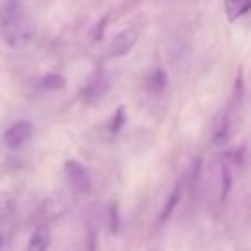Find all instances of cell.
Returning <instances> with one entry per match:
<instances>
[{
  "mask_svg": "<svg viewBox=\"0 0 251 251\" xmlns=\"http://www.w3.org/2000/svg\"><path fill=\"white\" fill-rule=\"evenodd\" d=\"M0 29L11 49H26L35 40V26L23 0H5L0 9Z\"/></svg>",
  "mask_w": 251,
  "mask_h": 251,
  "instance_id": "obj_1",
  "label": "cell"
},
{
  "mask_svg": "<svg viewBox=\"0 0 251 251\" xmlns=\"http://www.w3.org/2000/svg\"><path fill=\"white\" fill-rule=\"evenodd\" d=\"M64 174H66L67 184L74 193L84 195V193L90 191V174H88V169L81 162L67 160L66 165H64Z\"/></svg>",
  "mask_w": 251,
  "mask_h": 251,
  "instance_id": "obj_2",
  "label": "cell"
},
{
  "mask_svg": "<svg viewBox=\"0 0 251 251\" xmlns=\"http://www.w3.org/2000/svg\"><path fill=\"white\" fill-rule=\"evenodd\" d=\"M33 136V124L29 121H18L4 134V145L11 150L21 148Z\"/></svg>",
  "mask_w": 251,
  "mask_h": 251,
  "instance_id": "obj_3",
  "label": "cell"
},
{
  "mask_svg": "<svg viewBox=\"0 0 251 251\" xmlns=\"http://www.w3.org/2000/svg\"><path fill=\"white\" fill-rule=\"evenodd\" d=\"M138 42V31L133 28H127V29H122L110 43V57H124L134 49Z\"/></svg>",
  "mask_w": 251,
  "mask_h": 251,
  "instance_id": "obj_4",
  "label": "cell"
},
{
  "mask_svg": "<svg viewBox=\"0 0 251 251\" xmlns=\"http://www.w3.org/2000/svg\"><path fill=\"white\" fill-rule=\"evenodd\" d=\"M50 241H52V232L47 224H40L35 229V232L29 237V243L26 251H49Z\"/></svg>",
  "mask_w": 251,
  "mask_h": 251,
  "instance_id": "obj_5",
  "label": "cell"
},
{
  "mask_svg": "<svg viewBox=\"0 0 251 251\" xmlns=\"http://www.w3.org/2000/svg\"><path fill=\"white\" fill-rule=\"evenodd\" d=\"M107 81L103 79V76L101 74H98V76H95L93 79L90 81V83L86 84V86L83 88V91H81V97H83V100L86 101H97L98 98L103 97V93L107 91Z\"/></svg>",
  "mask_w": 251,
  "mask_h": 251,
  "instance_id": "obj_6",
  "label": "cell"
},
{
  "mask_svg": "<svg viewBox=\"0 0 251 251\" xmlns=\"http://www.w3.org/2000/svg\"><path fill=\"white\" fill-rule=\"evenodd\" d=\"M251 7V0H224V12L230 23L237 21L248 14Z\"/></svg>",
  "mask_w": 251,
  "mask_h": 251,
  "instance_id": "obj_7",
  "label": "cell"
},
{
  "mask_svg": "<svg viewBox=\"0 0 251 251\" xmlns=\"http://www.w3.org/2000/svg\"><path fill=\"white\" fill-rule=\"evenodd\" d=\"M67 208V203L64 200L62 193H55L52 196H47L43 201V215L45 217H57L60 213H64V210Z\"/></svg>",
  "mask_w": 251,
  "mask_h": 251,
  "instance_id": "obj_8",
  "label": "cell"
},
{
  "mask_svg": "<svg viewBox=\"0 0 251 251\" xmlns=\"http://www.w3.org/2000/svg\"><path fill=\"white\" fill-rule=\"evenodd\" d=\"M147 88L151 91V93H162V91L167 88L169 84V76L164 69H155L148 74L147 81H145Z\"/></svg>",
  "mask_w": 251,
  "mask_h": 251,
  "instance_id": "obj_9",
  "label": "cell"
},
{
  "mask_svg": "<svg viewBox=\"0 0 251 251\" xmlns=\"http://www.w3.org/2000/svg\"><path fill=\"white\" fill-rule=\"evenodd\" d=\"M16 210V196L11 191H0V226L5 224Z\"/></svg>",
  "mask_w": 251,
  "mask_h": 251,
  "instance_id": "obj_10",
  "label": "cell"
},
{
  "mask_svg": "<svg viewBox=\"0 0 251 251\" xmlns=\"http://www.w3.org/2000/svg\"><path fill=\"white\" fill-rule=\"evenodd\" d=\"M67 84L66 77L59 73H49L40 79L38 86L42 88L43 91H57V90H64Z\"/></svg>",
  "mask_w": 251,
  "mask_h": 251,
  "instance_id": "obj_11",
  "label": "cell"
},
{
  "mask_svg": "<svg viewBox=\"0 0 251 251\" xmlns=\"http://www.w3.org/2000/svg\"><path fill=\"white\" fill-rule=\"evenodd\" d=\"M179 198H181V184L176 186L174 191H172V195L169 196V200L165 201L164 208H162V212H160V217H158V222L164 224L171 219V215L174 213L176 206H177V203H179Z\"/></svg>",
  "mask_w": 251,
  "mask_h": 251,
  "instance_id": "obj_12",
  "label": "cell"
},
{
  "mask_svg": "<svg viewBox=\"0 0 251 251\" xmlns=\"http://www.w3.org/2000/svg\"><path fill=\"white\" fill-rule=\"evenodd\" d=\"M107 226L110 234H119L121 229V215H119V206L117 203H110L107 208Z\"/></svg>",
  "mask_w": 251,
  "mask_h": 251,
  "instance_id": "obj_13",
  "label": "cell"
},
{
  "mask_svg": "<svg viewBox=\"0 0 251 251\" xmlns=\"http://www.w3.org/2000/svg\"><path fill=\"white\" fill-rule=\"evenodd\" d=\"M126 124V107L124 105H121V107H117V110L114 112V115H112V121H110V126H108V129H110L112 134H117L119 131L122 129V126Z\"/></svg>",
  "mask_w": 251,
  "mask_h": 251,
  "instance_id": "obj_14",
  "label": "cell"
},
{
  "mask_svg": "<svg viewBox=\"0 0 251 251\" xmlns=\"http://www.w3.org/2000/svg\"><path fill=\"white\" fill-rule=\"evenodd\" d=\"M229 127H230L229 119L224 115L219 124H217L215 133H213V141H215V145H222L224 141H227V138H229Z\"/></svg>",
  "mask_w": 251,
  "mask_h": 251,
  "instance_id": "obj_15",
  "label": "cell"
},
{
  "mask_svg": "<svg viewBox=\"0 0 251 251\" xmlns=\"http://www.w3.org/2000/svg\"><path fill=\"white\" fill-rule=\"evenodd\" d=\"M107 21H108V18L105 16V18L97 25V29H95V40H97V42L103 38V31H105V25H107Z\"/></svg>",
  "mask_w": 251,
  "mask_h": 251,
  "instance_id": "obj_16",
  "label": "cell"
},
{
  "mask_svg": "<svg viewBox=\"0 0 251 251\" xmlns=\"http://www.w3.org/2000/svg\"><path fill=\"white\" fill-rule=\"evenodd\" d=\"M2 244H4V237H2V234H0V248H2Z\"/></svg>",
  "mask_w": 251,
  "mask_h": 251,
  "instance_id": "obj_17",
  "label": "cell"
}]
</instances>
